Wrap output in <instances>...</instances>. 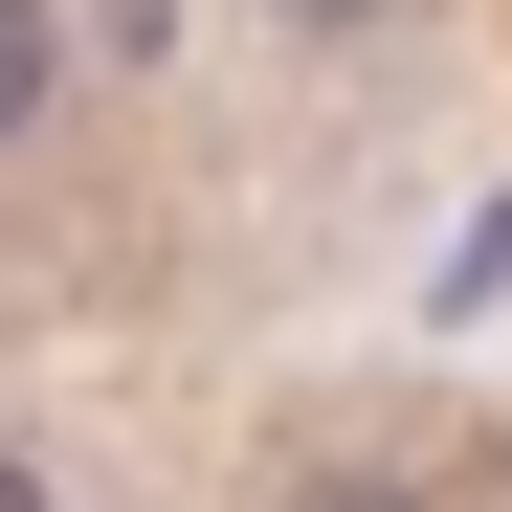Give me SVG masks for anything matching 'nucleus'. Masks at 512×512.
Wrapping results in <instances>:
<instances>
[{
    "mask_svg": "<svg viewBox=\"0 0 512 512\" xmlns=\"http://www.w3.org/2000/svg\"><path fill=\"white\" fill-rule=\"evenodd\" d=\"M0 512H45V468H23V446H0Z\"/></svg>",
    "mask_w": 512,
    "mask_h": 512,
    "instance_id": "nucleus-4",
    "label": "nucleus"
},
{
    "mask_svg": "<svg viewBox=\"0 0 512 512\" xmlns=\"http://www.w3.org/2000/svg\"><path fill=\"white\" fill-rule=\"evenodd\" d=\"M45 67H67V23H45V0H0V134H45Z\"/></svg>",
    "mask_w": 512,
    "mask_h": 512,
    "instance_id": "nucleus-1",
    "label": "nucleus"
},
{
    "mask_svg": "<svg viewBox=\"0 0 512 512\" xmlns=\"http://www.w3.org/2000/svg\"><path fill=\"white\" fill-rule=\"evenodd\" d=\"M290 512H446V490H379V468H334V490H290Z\"/></svg>",
    "mask_w": 512,
    "mask_h": 512,
    "instance_id": "nucleus-2",
    "label": "nucleus"
},
{
    "mask_svg": "<svg viewBox=\"0 0 512 512\" xmlns=\"http://www.w3.org/2000/svg\"><path fill=\"white\" fill-rule=\"evenodd\" d=\"M268 23H401V0H268Z\"/></svg>",
    "mask_w": 512,
    "mask_h": 512,
    "instance_id": "nucleus-3",
    "label": "nucleus"
}]
</instances>
